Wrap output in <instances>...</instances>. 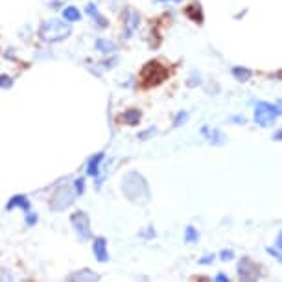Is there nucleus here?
<instances>
[{"label": "nucleus", "mask_w": 282, "mask_h": 282, "mask_svg": "<svg viewBox=\"0 0 282 282\" xmlns=\"http://www.w3.org/2000/svg\"><path fill=\"white\" fill-rule=\"evenodd\" d=\"M214 258V255H208V258H203V260H199L201 264H207V262H210Z\"/></svg>", "instance_id": "obj_17"}, {"label": "nucleus", "mask_w": 282, "mask_h": 282, "mask_svg": "<svg viewBox=\"0 0 282 282\" xmlns=\"http://www.w3.org/2000/svg\"><path fill=\"white\" fill-rule=\"evenodd\" d=\"M72 223H74L76 231L80 233L81 238H89V236H91V229H89V218H87V214H83V212L74 214V216H72Z\"/></svg>", "instance_id": "obj_3"}, {"label": "nucleus", "mask_w": 282, "mask_h": 282, "mask_svg": "<svg viewBox=\"0 0 282 282\" xmlns=\"http://www.w3.org/2000/svg\"><path fill=\"white\" fill-rule=\"evenodd\" d=\"M63 17H65V21H69V22L80 21V10H76L74 6H70V8H67V10L63 11Z\"/></svg>", "instance_id": "obj_6"}, {"label": "nucleus", "mask_w": 282, "mask_h": 282, "mask_svg": "<svg viewBox=\"0 0 282 282\" xmlns=\"http://www.w3.org/2000/svg\"><path fill=\"white\" fill-rule=\"evenodd\" d=\"M11 85V81L8 76H0V87H10Z\"/></svg>", "instance_id": "obj_13"}, {"label": "nucleus", "mask_w": 282, "mask_h": 282, "mask_svg": "<svg viewBox=\"0 0 282 282\" xmlns=\"http://www.w3.org/2000/svg\"><path fill=\"white\" fill-rule=\"evenodd\" d=\"M233 258V251H223L221 253V260H231Z\"/></svg>", "instance_id": "obj_15"}, {"label": "nucleus", "mask_w": 282, "mask_h": 282, "mask_svg": "<svg viewBox=\"0 0 282 282\" xmlns=\"http://www.w3.org/2000/svg\"><path fill=\"white\" fill-rule=\"evenodd\" d=\"M166 76H168V69L166 67H162L157 61H149L142 69L140 80H142L144 87H153V85H159L160 81H164Z\"/></svg>", "instance_id": "obj_1"}, {"label": "nucleus", "mask_w": 282, "mask_h": 282, "mask_svg": "<svg viewBox=\"0 0 282 282\" xmlns=\"http://www.w3.org/2000/svg\"><path fill=\"white\" fill-rule=\"evenodd\" d=\"M13 207H22L24 210H28V208H30V203H28V199L24 196H15V197H11V201L8 203V210H11Z\"/></svg>", "instance_id": "obj_5"}, {"label": "nucleus", "mask_w": 282, "mask_h": 282, "mask_svg": "<svg viewBox=\"0 0 282 282\" xmlns=\"http://www.w3.org/2000/svg\"><path fill=\"white\" fill-rule=\"evenodd\" d=\"M278 115V109L277 107H273L271 103H266V101H260V103H256L255 107V120L258 126L262 128H269L273 122H275V118Z\"/></svg>", "instance_id": "obj_2"}, {"label": "nucleus", "mask_w": 282, "mask_h": 282, "mask_svg": "<svg viewBox=\"0 0 282 282\" xmlns=\"http://www.w3.org/2000/svg\"><path fill=\"white\" fill-rule=\"evenodd\" d=\"M139 117H140V115L137 111H129V112H126V115H124V120H126L129 126H135V124L139 122Z\"/></svg>", "instance_id": "obj_9"}, {"label": "nucleus", "mask_w": 282, "mask_h": 282, "mask_svg": "<svg viewBox=\"0 0 282 282\" xmlns=\"http://www.w3.org/2000/svg\"><path fill=\"white\" fill-rule=\"evenodd\" d=\"M98 50H101V52H112L115 50V44L112 43H107V41H98Z\"/></svg>", "instance_id": "obj_12"}, {"label": "nucleus", "mask_w": 282, "mask_h": 282, "mask_svg": "<svg viewBox=\"0 0 282 282\" xmlns=\"http://www.w3.org/2000/svg\"><path fill=\"white\" fill-rule=\"evenodd\" d=\"M87 11H89V13H91L92 17H96V19H98V24H100V26H105L107 22L103 21V17H100L98 15V11H96V8L92 4H89V8H87Z\"/></svg>", "instance_id": "obj_11"}, {"label": "nucleus", "mask_w": 282, "mask_h": 282, "mask_svg": "<svg viewBox=\"0 0 282 282\" xmlns=\"http://www.w3.org/2000/svg\"><path fill=\"white\" fill-rule=\"evenodd\" d=\"M35 221H37V216H33V214H30V216H28V225L35 223Z\"/></svg>", "instance_id": "obj_16"}, {"label": "nucleus", "mask_w": 282, "mask_h": 282, "mask_svg": "<svg viewBox=\"0 0 282 282\" xmlns=\"http://www.w3.org/2000/svg\"><path fill=\"white\" fill-rule=\"evenodd\" d=\"M92 251H94V256L100 262H105L107 258H109V255H107V242H105V238H96L94 244H92Z\"/></svg>", "instance_id": "obj_4"}, {"label": "nucleus", "mask_w": 282, "mask_h": 282, "mask_svg": "<svg viewBox=\"0 0 282 282\" xmlns=\"http://www.w3.org/2000/svg\"><path fill=\"white\" fill-rule=\"evenodd\" d=\"M185 238H187L188 244H194V242H197L199 235L196 233V229H194V227H187V235H185Z\"/></svg>", "instance_id": "obj_10"}, {"label": "nucleus", "mask_w": 282, "mask_h": 282, "mask_svg": "<svg viewBox=\"0 0 282 282\" xmlns=\"http://www.w3.org/2000/svg\"><path fill=\"white\" fill-rule=\"evenodd\" d=\"M176 2H179V0H176Z\"/></svg>", "instance_id": "obj_19"}, {"label": "nucleus", "mask_w": 282, "mask_h": 282, "mask_svg": "<svg viewBox=\"0 0 282 282\" xmlns=\"http://www.w3.org/2000/svg\"><path fill=\"white\" fill-rule=\"evenodd\" d=\"M233 74L238 78L240 81H247L251 78V70H247V69H240V67H236L235 70H233Z\"/></svg>", "instance_id": "obj_8"}, {"label": "nucleus", "mask_w": 282, "mask_h": 282, "mask_svg": "<svg viewBox=\"0 0 282 282\" xmlns=\"http://www.w3.org/2000/svg\"><path fill=\"white\" fill-rule=\"evenodd\" d=\"M83 179H78V181H76V190H78V194H83Z\"/></svg>", "instance_id": "obj_14"}, {"label": "nucleus", "mask_w": 282, "mask_h": 282, "mask_svg": "<svg viewBox=\"0 0 282 282\" xmlns=\"http://www.w3.org/2000/svg\"><path fill=\"white\" fill-rule=\"evenodd\" d=\"M218 280H229V278L225 277V275H218Z\"/></svg>", "instance_id": "obj_18"}, {"label": "nucleus", "mask_w": 282, "mask_h": 282, "mask_svg": "<svg viewBox=\"0 0 282 282\" xmlns=\"http://www.w3.org/2000/svg\"><path fill=\"white\" fill-rule=\"evenodd\" d=\"M103 159V153H98L94 157V159H91V162H89V176H98V164H100V160Z\"/></svg>", "instance_id": "obj_7"}]
</instances>
